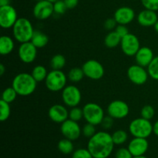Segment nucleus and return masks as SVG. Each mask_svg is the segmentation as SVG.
<instances>
[{"instance_id":"obj_26","label":"nucleus","mask_w":158,"mask_h":158,"mask_svg":"<svg viewBox=\"0 0 158 158\" xmlns=\"http://www.w3.org/2000/svg\"><path fill=\"white\" fill-rule=\"evenodd\" d=\"M50 65L52 69L62 70L66 65V59L61 54H56L53 56L50 60Z\"/></svg>"},{"instance_id":"obj_20","label":"nucleus","mask_w":158,"mask_h":158,"mask_svg":"<svg viewBox=\"0 0 158 158\" xmlns=\"http://www.w3.org/2000/svg\"><path fill=\"white\" fill-rule=\"evenodd\" d=\"M158 20L157 15L155 11L146 9L141 11L137 15V22L139 24L144 27H150L155 25Z\"/></svg>"},{"instance_id":"obj_7","label":"nucleus","mask_w":158,"mask_h":158,"mask_svg":"<svg viewBox=\"0 0 158 158\" xmlns=\"http://www.w3.org/2000/svg\"><path fill=\"white\" fill-rule=\"evenodd\" d=\"M82 69L85 77L93 80H100L105 73L103 65L96 60H89L85 62Z\"/></svg>"},{"instance_id":"obj_44","label":"nucleus","mask_w":158,"mask_h":158,"mask_svg":"<svg viewBox=\"0 0 158 158\" xmlns=\"http://www.w3.org/2000/svg\"><path fill=\"white\" fill-rule=\"evenodd\" d=\"M10 5V0H0V6Z\"/></svg>"},{"instance_id":"obj_47","label":"nucleus","mask_w":158,"mask_h":158,"mask_svg":"<svg viewBox=\"0 0 158 158\" xmlns=\"http://www.w3.org/2000/svg\"><path fill=\"white\" fill-rule=\"evenodd\" d=\"M133 158H148V157H145L144 155H142V156H137V157H134Z\"/></svg>"},{"instance_id":"obj_27","label":"nucleus","mask_w":158,"mask_h":158,"mask_svg":"<svg viewBox=\"0 0 158 158\" xmlns=\"http://www.w3.org/2000/svg\"><path fill=\"white\" fill-rule=\"evenodd\" d=\"M84 76V73H83L82 68L75 67L69 70V73H68V78L73 83H78L83 80Z\"/></svg>"},{"instance_id":"obj_15","label":"nucleus","mask_w":158,"mask_h":158,"mask_svg":"<svg viewBox=\"0 0 158 158\" xmlns=\"http://www.w3.org/2000/svg\"><path fill=\"white\" fill-rule=\"evenodd\" d=\"M19 57L24 63H32L35 60L37 56V48L32 42L21 43L18 50Z\"/></svg>"},{"instance_id":"obj_35","label":"nucleus","mask_w":158,"mask_h":158,"mask_svg":"<svg viewBox=\"0 0 158 158\" xmlns=\"http://www.w3.org/2000/svg\"><path fill=\"white\" fill-rule=\"evenodd\" d=\"M53 9L55 13L58 14V15H63L66 12L68 8L63 0H59L53 3Z\"/></svg>"},{"instance_id":"obj_23","label":"nucleus","mask_w":158,"mask_h":158,"mask_svg":"<svg viewBox=\"0 0 158 158\" xmlns=\"http://www.w3.org/2000/svg\"><path fill=\"white\" fill-rule=\"evenodd\" d=\"M121 40L122 38L117 34V32L115 30L111 31L105 37L104 44L107 48L113 49V48H115L119 45H120Z\"/></svg>"},{"instance_id":"obj_42","label":"nucleus","mask_w":158,"mask_h":158,"mask_svg":"<svg viewBox=\"0 0 158 158\" xmlns=\"http://www.w3.org/2000/svg\"><path fill=\"white\" fill-rule=\"evenodd\" d=\"M63 1L67 6L68 9H72L77 7L79 2V0H63Z\"/></svg>"},{"instance_id":"obj_48","label":"nucleus","mask_w":158,"mask_h":158,"mask_svg":"<svg viewBox=\"0 0 158 158\" xmlns=\"http://www.w3.org/2000/svg\"><path fill=\"white\" fill-rule=\"evenodd\" d=\"M48 1H49V2H52V3H55L56 2L59 1V0H48Z\"/></svg>"},{"instance_id":"obj_40","label":"nucleus","mask_w":158,"mask_h":158,"mask_svg":"<svg viewBox=\"0 0 158 158\" xmlns=\"http://www.w3.org/2000/svg\"><path fill=\"white\" fill-rule=\"evenodd\" d=\"M117 23L115 20L114 18H110L107 19L105 21L104 23V27L106 28L107 30H113V29H115L116 27L117 26Z\"/></svg>"},{"instance_id":"obj_17","label":"nucleus","mask_w":158,"mask_h":158,"mask_svg":"<svg viewBox=\"0 0 158 158\" xmlns=\"http://www.w3.org/2000/svg\"><path fill=\"white\" fill-rule=\"evenodd\" d=\"M48 115L52 121L56 123H62L69 119V111L63 105L55 104L49 109Z\"/></svg>"},{"instance_id":"obj_3","label":"nucleus","mask_w":158,"mask_h":158,"mask_svg":"<svg viewBox=\"0 0 158 158\" xmlns=\"http://www.w3.org/2000/svg\"><path fill=\"white\" fill-rule=\"evenodd\" d=\"M34 32L32 23L26 18H19L12 27L14 38L20 43L30 42Z\"/></svg>"},{"instance_id":"obj_12","label":"nucleus","mask_w":158,"mask_h":158,"mask_svg":"<svg viewBox=\"0 0 158 158\" xmlns=\"http://www.w3.org/2000/svg\"><path fill=\"white\" fill-rule=\"evenodd\" d=\"M120 47L125 55L128 56H134L140 48V41L134 34L128 33L122 38Z\"/></svg>"},{"instance_id":"obj_18","label":"nucleus","mask_w":158,"mask_h":158,"mask_svg":"<svg viewBox=\"0 0 158 158\" xmlns=\"http://www.w3.org/2000/svg\"><path fill=\"white\" fill-rule=\"evenodd\" d=\"M114 18L117 21V24L127 25L131 23L135 18V12L131 8L123 6L116 10Z\"/></svg>"},{"instance_id":"obj_21","label":"nucleus","mask_w":158,"mask_h":158,"mask_svg":"<svg viewBox=\"0 0 158 158\" xmlns=\"http://www.w3.org/2000/svg\"><path fill=\"white\" fill-rule=\"evenodd\" d=\"M14 41L10 36L2 35L0 38V53L2 56L10 54L14 49Z\"/></svg>"},{"instance_id":"obj_19","label":"nucleus","mask_w":158,"mask_h":158,"mask_svg":"<svg viewBox=\"0 0 158 158\" xmlns=\"http://www.w3.org/2000/svg\"><path fill=\"white\" fill-rule=\"evenodd\" d=\"M134 56H135L137 64L140 65L143 67H148L153 59L154 58L152 49L148 46L140 47Z\"/></svg>"},{"instance_id":"obj_1","label":"nucleus","mask_w":158,"mask_h":158,"mask_svg":"<svg viewBox=\"0 0 158 158\" xmlns=\"http://www.w3.org/2000/svg\"><path fill=\"white\" fill-rule=\"evenodd\" d=\"M114 145L111 134L99 131L89 138L87 149L94 158H108L114 151Z\"/></svg>"},{"instance_id":"obj_36","label":"nucleus","mask_w":158,"mask_h":158,"mask_svg":"<svg viewBox=\"0 0 158 158\" xmlns=\"http://www.w3.org/2000/svg\"><path fill=\"white\" fill-rule=\"evenodd\" d=\"M82 133H83L84 137L90 138V137H92L97 133L96 132L95 125H93L91 123H87L86 124L84 125V127L82 129Z\"/></svg>"},{"instance_id":"obj_33","label":"nucleus","mask_w":158,"mask_h":158,"mask_svg":"<svg viewBox=\"0 0 158 158\" xmlns=\"http://www.w3.org/2000/svg\"><path fill=\"white\" fill-rule=\"evenodd\" d=\"M155 114L154 108L151 105H146L140 110V116L147 120H151Z\"/></svg>"},{"instance_id":"obj_2","label":"nucleus","mask_w":158,"mask_h":158,"mask_svg":"<svg viewBox=\"0 0 158 158\" xmlns=\"http://www.w3.org/2000/svg\"><path fill=\"white\" fill-rule=\"evenodd\" d=\"M12 86L15 89L18 95L26 97L33 94L36 89L37 82L31 73H21L14 77Z\"/></svg>"},{"instance_id":"obj_30","label":"nucleus","mask_w":158,"mask_h":158,"mask_svg":"<svg viewBox=\"0 0 158 158\" xmlns=\"http://www.w3.org/2000/svg\"><path fill=\"white\" fill-rule=\"evenodd\" d=\"M11 114V108L9 103L4 100H0V120L4 122L9 119Z\"/></svg>"},{"instance_id":"obj_25","label":"nucleus","mask_w":158,"mask_h":158,"mask_svg":"<svg viewBox=\"0 0 158 158\" xmlns=\"http://www.w3.org/2000/svg\"><path fill=\"white\" fill-rule=\"evenodd\" d=\"M31 74H32V77L35 79V81L39 83V82L45 81L48 75V73L44 66L42 65H38L33 68Z\"/></svg>"},{"instance_id":"obj_16","label":"nucleus","mask_w":158,"mask_h":158,"mask_svg":"<svg viewBox=\"0 0 158 158\" xmlns=\"http://www.w3.org/2000/svg\"><path fill=\"white\" fill-rule=\"evenodd\" d=\"M128 149L134 157L144 155L149 148V143L147 138L134 137L131 140Z\"/></svg>"},{"instance_id":"obj_9","label":"nucleus","mask_w":158,"mask_h":158,"mask_svg":"<svg viewBox=\"0 0 158 158\" xmlns=\"http://www.w3.org/2000/svg\"><path fill=\"white\" fill-rule=\"evenodd\" d=\"M16 10L11 5L0 6V26L3 29L13 27L18 20Z\"/></svg>"},{"instance_id":"obj_31","label":"nucleus","mask_w":158,"mask_h":158,"mask_svg":"<svg viewBox=\"0 0 158 158\" xmlns=\"http://www.w3.org/2000/svg\"><path fill=\"white\" fill-rule=\"evenodd\" d=\"M148 72L149 77L153 80H158V56H154L151 63L148 66Z\"/></svg>"},{"instance_id":"obj_13","label":"nucleus","mask_w":158,"mask_h":158,"mask_svg":"<svg viewBox=\"0 0 158 158\" xmlns=\"http://www.w3.org/2000/svg\"><path fill=\"white\" fill-rule=\"evenodd\" d=\"M60 131L65 138H67L70 140H76L80 137L82 130L78 122L67 119L66 121L61 123Z\"/></svg>"},{"instance_id":"obj_29","label":"nucleus","mask_w":158,"mask_h":158,"mask_svg":"<svg viewBox=\"0 0 158 158\" xmlns=\"http://www.w3.org/2000/svg\"><path fill=\"white\" fill-rule=\"evenodd\" d=\"M17 95H18V94L16 93V91L12 86H11V87H8L6 89H4V91L2 94L1 100H4L6 103H11L16 99Z\"/></svg>"},{"instance_id":"obj_10","label":"nucleus","mask_w":158,"mask_h":158,"mask_svg":"<svg viewBox=\"0 0 158 158\" xmlns=\"http://www.w3.org/2000/svg\"><path fill=\"white\" fill-rule=\"evenodd\" d=\"M129 113V106L123 100H114L107 106L108 116L112 117L113 119H123L127 117Z\"/></svg>"},{"instance_id":"obj_28","label":"nucleus","mask_w":158,"mask_h":158,"mask_svg":"<svg viewBox=\"0 0 158 158\" xmlns=\"http://www.w3.org/2000/svg\"><path fill=\"white\" fill-rule=\"evenodd\" d=\"M112 138L114 144L121 145L127 140L128 134L126 131H123V130H118L112 134Z\"/></svg>"},{"instance_id":"obj_4","label":"nucleus","mask_w":158,"mask_h":158,"mask_svg":"<svg viewBox=\"0 0 158 158\" xmlns=\"http://www.w3.org/2000/svg\"><path fill=\"white\" fill-rule=\"evenodd\" d=\"M129 131L133 137L148 138L153 133V125L149 120L140 117L131 122Z\"/></svg>"},{"instance_id":"obj_38","label":"nucleus","mask_w":158,"mask_h":158,"mask_svg":"<svg viewBox=\"0 0 158 158\" xmlns=\"http://www.w3.org/2000/svg\"><path fill=\"white\" fill-rule=\"evenodd\" d=\"M115 157L116 158H133L134 156L132 155L128 148H122L117 150Z\"/></svg>"},{"instance_id":"obj_11","label":"nucleus","mask_w":158,"mask_h":158,"mask_svg":"<svg viewBox=\"0 0 158 158\" xmlns=\"http://www.w3.org/2000/svg\"><path fill=\"white\" fill-rule=\"evenodd\" d=\"M127 74L130 81L135 85H143L147 83L149 77L148 70L138 64L132 65L130 66Z\"/></svg>"},{"instance_id":"obj_43","label":"nucleus","mask_w":158,"mask_h":158,"mask_svg":"<svg viewBox=\"0 0 158 158\" xmlns=\"http://www.w3.org/2000/svg\"><path fill=\"white\" fill-rule=\"evenodd\" d=\"M153 133L158 137V120H157L153 125Z\"/></svg>"},{"instance_id":"obj_8","label":"nucleus","mask_w":158,"mask_h":158,"mask_svg":"<svg viewBox=\"0 0 158 158\" xmlns=\"http://www.w3.org/2000/svg\"><path fill=\"white\" fill-rule=\"evenodd\" d=\"M62 99L66 106L71 108L75 107L81 102V92L78 87L73 85L66 86L62 90Z\"/></svg>"},{"instance_id":"obj_34","label":"nucleus","mask_w":158,"mask_h":158,"mask_svg":"<svg viewBox=\"0 0 158 158\" xmlns=\"http://www.w3.org/2000/svg\"><path fill=\"white\" fill-rule=\"evenodd\" d=\"M72 158H94V157L87 148H80L73 151Z\"/></svg>"},{"instance_id":"obj_39","label":"nucleus","mask_w":158,"mask_h":158,"mask_svg":"<svg viewBox=\"0 0 158 158\" xmlns=\"http://www.w3.org/2000/svg\"><path fill=\"white\" fill-rule=\"evenodd\" d=\"M114 30L117 32V34H118L121 38H123V37H124L125 35H127L128 33H130L129 31H128L127 27L126 26V25L118 24Z\"/></svg>"},{"instance_id":"obj_24","label":"nucleus","mask_w":158,"mask_h":158,"mask_svg":"<svg viewBox=\"0 0 158 158\" xmlns=\"http://www.w3.org/2000/svg\"><path fill=\"white\" fill-rule=\"evenodd\" d=\"M58 150L63 154H73L74 151V145L73 140L67 138L62 139L58 143Z\"/></svg>"},{"instance_id":"obj_45","label":"nucleus","mask_w":158,"mask_h":158,"mask_svg":"<svg viewBox=\"0 0 158 158\" xmlns=\"http://www.w3.org/2000/svg\"><path fill=\"white\" fill-rule=\"evenodd\" d=\"M5 71H6V67L3 64H0V75L2 76L5 73Z\"/></svg>"},{"instance_id":"obj_37","label":"nucleus","mask_w":158,"mask_h":158,"mask_svg":"<svg viewBox=\"0 0 158 158\" xmlns=\"http://www.w3.org/2000/svg\"><path fill=\"white\" fill-rule=\"evenodd\" d=\"M141 2L146 9L155 12L158 10V0H141Z\"/></svg>"},{"instance_id":"obj_49","label":"nucleus","mask_w":158,"mask_h":158,"mask_svg":"<svg viewBox=\"0 0 158 158\" xmlns=\"http://www.w3.org/2000/svg\"><path fill=\"white\" fill-rule=\"evenodd\" d=\"M36 2H40V1H42V0H35Z\"/></svg>"},{"instance_id":"obj_22","label":"nucleus","mask_w":158,"mask_h":158,"mask_svg":"<svg viewBox=\"0 0 158 158\" xmlns=\"http://www.w3.org/2000/svg\"><path fill=\"white\" fill-rule=\"evenodd\" d=\"M31 42L37 49L43 48L49 43V37L40 31H35Z\"/></svg>"},{"instance_id":"obj_14","label":"nucleus","mask_w":158,"mask_h":158,"mask_svg":"<svg viewBox=\"0 0 158 158\" xmlns=\"http://www.w3.org/2000/svg\"><path fill=\"white\" fill-rule=\"evenodd\" d=\"M53 3L48 0L37 2L33 8L34 17L40 20L47 19L53 14Z\"/></svg>"},{"instance_id":"obj_32","label":"nucleus","mask_w":158,"mask_h":158,"mask_svg":"<svg viewBox=\"0 0 158 158\" xmlns=\"http://www.w3.org/2000/svg\"><path fill=\"white\" fill-rule=\"evenodd\" d=\"M82 118H83V109L75 106L71 108L70 111L69 112V119L74 120V121H80Z\"/></svg>"},{"instance_id":"obj_6","label":"nucleus","mask_w":158,"mask_h":158,"mask_svg":"<svg viewBox=\"0 0 158 158\" xmlns=\"http://www.w3.org/2000/svg\"><path fill=\"white\" fill-rule=\"evenodd\" d=\"M83 118L87 123L93 125L101 124L104 119V111L103 108L96 103H88L83 106Z\"/></svg>"},{"instance_id":"obj_41","label":"nucleus","mask_w":158,"mask_h":158,"mask_svg":"<svg viewBox=\"0 0 158 158\" xmlns=\"http://www.w3.org/2000/svg\"><path fill=\"white\" fill-rule=\"evenodd\" d=\"M101 124L103 125V127L105 129H109V128H110L113 125V118L110 117V116L104 117Z\"/></svg>"},{"instance_id":"obj_46","label":"nucleus","mask_w":158,"mask_h":158,"mask_svg":"<svg viewBox=\"0 0 158 158\" xmlns=\"http://www.w3.org/2000/svg\"><path fill=\"white\" fill-rule=\"evenodd\" d=\"M154 29H155V31L158 33V20H157V22L155 23V25H154Z\"/></svg>"},{"instance_id":"obj_5","label":"nucleus","mask_w":158,"mask_h":158,"mask_svg":"<svg viewBox=\"0 0 158 158\" xmlns=\"http://www.w3.org/2000/svg\"><path fill=\"white\" fill-rule=\"evenodd\" d=\"M67 77L62 70L52 69L48 73L46 79L45 80V84L46 88L52 92H59L66 87Z\"/></svg>"}]
</instances>
